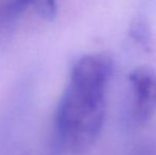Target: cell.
Wrapping results in <instances>:
<instances>
[{
    "mask_svg": "<svg viewBox=\"0 0 156 155\" xmlns=\"http://www.w3.org/2000/svg\"><path fill=\"white\" fill-rule=\"evenodd\" d=\"M29 5H32L37 14L46 20H53L58 14L56 0H29Z\"/></svg>",
    "mask_w": 156,
    "mask_h": 155,
    "instance_id": "4",
    "label": "cell"
},
{
    "mask_svg": "<svg viewBox=\"0 0 156 155\" xmlns=\"http://www.w3.org/2000/svg\"><path fill=\"white\" fill-rule=\"evenodd\" d=\"M111 73L99 62L80 60L56 112L61 143L74 155H84L98 139L105 117V89Z\"/></svg>",
    "mask_w": 156,
    "mask_h": 155,
    "instance_id": "1",
    "label": "cell"
},
{
    "mask_svg": "<svg viewBox=\"0 0 156 155\" xmlns=\"http://www.w3.org/2000/svg\"><path fill=\"white\" fill-rule=\"evenodd\" d=\"M131 37L144 50L151 49V32L148 23L142 19H136L132 23L129 28Z\"/></svg>",
    "mask_w": 156,
    "mask_h": 155,
    "instance_id": "3",
    "label": "cell"
},
{
    "mask_svg": "<svg viewBox=\"0 0 156 155\" xmlns=\"http://www.w3.org/2000/svg\"><path fill=\"white\" fill-rule=\"evenodd\" d=\"M135 93L136 116L147 122L156 112V71L149 66H139L129 75Z\"/></svg>",
    "mask_w": 156,
    "mask_h": 155,
    "instance_id": "2",
    "label": "cell"
}]
</instances>
